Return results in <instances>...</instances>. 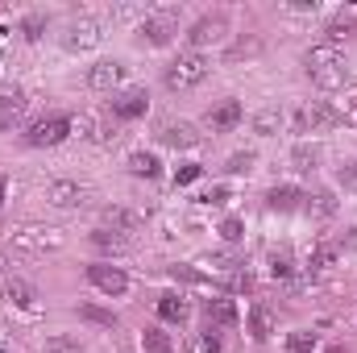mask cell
<instances>
[{"mask_svg":"<svg viewBox=\"0 0 357 353\" xmlns=\"http://www.w3.org/2000/svg\"><path fill=\"white\" fill-rule=\"evenodd\" d=\"M303 67H307L312 84H320V88H328V91L341 88V84L349 80V63H345L341 46H328V42L312 46V50H307V59H303Z\"/></svg>","mask_w":357,"mask_h":353,"instance_id":"1","label":"cell"},{"mask_svg":"<svg viewBox=\"0 0 357 353\" xmlns=\"http://www.w3.org/2000/svg\"><path fill=\"white\" fill-rule=\"evenodd\" d=\"M208 71H212V63L204 59V54H195V50H187V54H178L175 63L167 67V88L171 91H187V88H195V84H204L208 80Z\"/></svg>","mask_w":357,"mask_h":353,"instance_id":"2","label":"cell"},{"mask_svg":"<svg viewBox=\"0 0 357 353\" xmlns=\"http://www.w3.org/2000/svg\"><path fill=\"white\" fill-rule=\"evenodd\" d=\"M229 38V21H225V13H208V17H199L191 29H187V42H191V50L199 54L204 46H220Z\"/></svg>","mask_w":357,"mask_h":353,"instance_id":"3","label":"cell"},{"mask_svg":"<svg viewBox=\"0 0 357 353\" xmlns=\"http://www.w3.org/2000/svg\"><path fill=\"white\" fill-rule=\"evenodd\" d=\"M328 125H337V112H333L328 104H320V100L299 104V108L291 112V129H295V133H316V129H328Z\"/></svg>","mask_w":357,"mask_h":353,"instance_id":"4","label":"cell"},{"mask_svg":"<svg viewBox=\"0 0 357 353\" xmlns=\"http://www.w3.org/2000/svg\"><path fill=\"white\" fill-rule=\"evenodd\" d=\"M71 129H75L71 117H46V121H33V125H29L25 142H29V146H59V142L71 137Z\"/></svg>","mask_w":357,"mask_h":353,"instance_id":"5","label":"cell"},{"mask_svg":"<svg viewBox=\"0 0 357 353\" xmlns=\"http://www.w3.org/2000/svg\"><path fill=\"white\" fill-rule=\"evenodd\" d=\"M137 38H142L146 46H167V42L175 38V13H171V8L150 13V17L137 25Z\"/></svg>","mask_w":357,"mask_h":353,"instance_id":"6","label":"cell"},{"mask_svg":"<svg viewBox=\"0 0 357 353\" xmlns=\"http://www.w3.org/2000/svg\"><path fill=\"white\" fill-rule=\"evenodd\" d=\"M100 38H104V33H100V21H96V17H71L67 29H63V46H67V50H91Z\"/></svg>","mask_w":357,"mask_h":353,"instance_id":"7","label":"cell"},{"mask_svg":"<svg viewBox=\"0 0 357 353\" xmlns=\"http://www.w3.org/2000/svg\"><path fill=\"white\" fill-rule=\"evenodd\" d=\"M13 246H25V250L42 254V250L63 246V233H59V229H42V225H25V229H17V233H13Z\"/></svg>","mask_w":357,"mask_h":353,"instance_id":"8","label":"cell"},{"mask_svg":"<svg viewBox=\"0 0 357 353\" xmlns=\"http://www.w3.org/2000/svg\"><path fill=\"white\" fill-rule=\"evenodd\" d=\"M88 278H91V287H100L104 295H125L129 291V278H125V270L121 266H88Z\"/></svg>","mask_w":357,"mask_h":353,"instance_id":"9","label":"cell"},{"mask_svg":"<svg viewBox=\"0 0 357 353\" xmlns=\"http://www.w3.org/2000/svg\"><path fill=\"white\" fill-rule=\"evenodd\" d=\"M146 108H150L146 88H129V91H121V96H112V117H121V121H133V117H142Z\"/></svg>","mask_w":357,"mask_h":353,"instance_id":"10","label":"cell"},{"mask_svg":"<svg viewBox=\"0 0 357 353\" xmlns=\"http://www.w3.org/2000/svg\"><path fill=\"white\" fill-rule=\"evenodd\" d=\"M46 200H50L54 208H79V204H84V187L71 183V179H54V183L46 187Z\"/></svg>","mask_w":357,"mask_h":353,"instance_id":"11","label":"cell"},{"mask_svg":"<svg viewBox=\"0 0 357 353\" xmlns=\"http://www.w3.org/2000/svg\"><path fill=\"white\" fill-rule=\"evenodd\" d=\"M21 117H25V96L17 88H4L0 91V129L21 125Z\"/></svg>","mask_w":357,"mask_h":353,"instance_id":"12","label":"cell"},{"mask_svg":"<svg viewBox=\"0 0 357 353\" xmlns=\"http://www.w3.org/2000/svg\"><path fill=\"white\" fill-rule=\"evenodd\" d=\"M121 80H125V67H121V63H96L88 71V84L96 91H112Z\"/></svg>","mask_w":357,"mask_h":353,"instance_id":"13","label":"cell"},{"mask_svg":"<svg viewBox=\"0 0 357 353\" xmlns=\"http://www.w3.org/2000/svg\"><path fill=\"white\" fill-rule=\"evenodd\" d=\"M237 125H241V104H237V100H225L220 108H212V112H208V129H216V133L237 129Z\"/></svg>","mask_w":357,"mask_h":353,"instance_id":"14","label":"cell"},{"mask_svg":"<svg viewBox=\"0 0 357 353\" xmlns=\"http://www.w3.org/2000/svg\"><path fill=\"white\" fill-rule=\"evenodd\" d=\"M158 137H162V142H167V146H183V150H187V146H195V142H199V133H195V129H191V125H187V121H167V125H162V129H158Z\"/></svg>","mask_w":357,"mask_h":353,"instance_id":"15","label":"cell"},{"mask_svg":"<svg viewBox=\"0 0 357 353\" xmlns=\"http://www.w3.org/2000/svg\"><path fill=\"white\" fill-rule=\"evenodd\" d=\"M91 246L100 250V254H125L133 241H129V233H112V229H96L91 233Z\"/></svg>","mask_w":357,"mask_h":353,"instance_id":"16","label":"cell"},{"mask_svg":"<svg viewBox=\"0 0 357 353\" xmlns=\"http://www.w3.org/2000/svg\"><path fill=\"white\" fill-rule=\"evenodd\" d=\"M137 225H142L137 212H129V208H104V229H112V233H133Z\"/></svg>","mask_w":357,"mask_h":353,"instance_id":"17","label":"cell"},{"mask_svg":"<svg viewBox=\"0 0 357 353\" xmlns=\"http://www.w3.org/2000/svg\"><path fill=\"white\" fill-rule=\"evenodd\" d=\"M4 299L17 303V308H33V303H38V291H33L25 278H8V283H4Z\"/></svg>","mask_w":357,"mask_h":353,"instance_id":"18","label":"cell"},{"mask_svg":"<svg viewBox=\"0 0 357 353\" xmlns=\"http://www.w3.org/2000/svg\"><path fill=\"white\" fill-rule=\"evenodd\" d=\"M187 312H191V308H187V299L175 295V291L158 299V316H162V320H175V324H178V320H187Z\"/></svg>","mask_w":357,"mask_h":353,"instance_id":"19","label":"cell"},{"mask_svg":"<svg viewBox=\"0 0 357 353\" xmlns=\"http://www.w3.org/2000/svg\"><path fill=\"white\" fill-rule=\"evenodd\" d=\"M250 333H254L258 341H266L270 333H274V312H270V308L254 303V312H250Z\"/></svg>","mask_w":357,"mask_h":353,"instance_id":"20","label":"cell"},{"mask_svg":"<svg viewBox=\"0 0 357 353\" xmlns=\"http://www.w3.org/2000/svg\"><path fill=\"white\" fill-rule=\"evenodd\" d=\"M337 258H341V246L337 241H320L316 250H312V270H328V266H337Z\"/></svg>","mask_w":357,"mask_h":353,"instance_id":"21","label":"cell"},{"mask_svg":"<svg viewBox=\"0 0 357 353\" xmlns=\"http://www.w3.org/2000/svg\"><path fill=\"white\" fill-rule=\"evenodd\" d=\"M266 204L274 208V212H291V208L299 204V191H295V187H270Z\"/></svg>","mask_w":357,"mask_h":353,"instance_id":"22","label":"cell"},{"mask_svg":"<svg viewBox=\"0 0 357 353\" xmlns=\"http://www.w3.org/2000/svg\"><path fill=\"white\" fill-rule=\"evenodd\" d=\"M208 320L212 324H237V303L233 299H212L208 303Z\"/></svg>","mask_w":357,"mask_h":353,"instance_id":"23","label":"cell"},{"mask_svg":"<svg viewBox=\"0 0 357 353\" xmlns=\"http://www.w3.org/2000/svg\"><path fill=\"white\" fill-rule=\"evenodd\" d=\"M287 117L278 112V108H262L258 117H254V133H262V137H270V133H278V125H282Z\"/></svg>","mask_w":357,"mask_h":353,"instance_id":"24","label":"cell"},{"mask_svg":"<svg viewBox=\"0 0 357 353\" xmlns=\"http://www.w3.org/2000/svg\"><path fill=\"white\" fill-rule=\"evenodd\" d=\"M129 171H133V175L154 179V175H158V158H154V154H146V150H137V154H129Z\"/></svg>","mask_w":357,"mask_h":353,"instance_id":"25","label":"cell"},{"mask_svg":"<svg viewBox=\"0 0 357 353\" xmlns=\"http://www.w3.org/2000/svg\"><path fill=\"white\" fill-rule=\"evenodd\" d=\"M291 163H295V171H316L320 150H316V146H295V150H291Z\"/></svg>","mask_w":357,"mask_h":353,"instance_id":"26","label":"cell"},{"mask_svg":"<svg viewBox=\"0 0 357 353\" xmlns=\"http://www.w3.org/2000/svg\"><path fill=\"white\" fill-rule=\"evenodd\" d=\"M291 270H295L291 250H270V274H274V278H291Z\"/></svg>","mask_w":357,"mask_h":353,"instance_id":"27","label":"cell"},{"mask_svg":"<svg viewBox=\"0 0 357 353\" xmlns=\"http://www.w3.org/2000/svg\"><path fill=\"white\" fill-rule=\"evenodd\" d=\"M187 353H220V337L216 333H195L187 341Z\"/></svg>","mask_w":357,"mask_h":353,"instance_id":"28","label":"cell"},{"mask_svg":"<svg viewBox=\"0 0 357 353\" xmlns=\"http://www.w3.org/2000/svg\"><path fill=\"white\" fill-rule=\"evenodd\" d=\"M142 345L150 353H171V337H167L162 329H146V333H142Z\"/></svg>","mask_w":357,"mask_h":353,"instance_id":"29","label":"cell"},{"mask_svg":"<svg viewBox=\"0 0 357 353\" xmlns=\"http://www.w3.org/2000/svg\"><path fill=\"white\" fill-rule=\"evenodd\" d=\"M307 212H316V216H333V212H337V200H333L328 191H316L312 204H307Z\"/></svg>","mask_w":357,"mask_h":353,"instance_id":"30","label":"cell"},{"mask_svg":"<svg viewBox=\"0 0 357 353\" xmlns=\"http://www.w3.org/2000/svg\"><path fill=\"white\" fill-rule=\"evenodd\" d=\"M320 341H316V333H291L287 337V350L291 353H307V350H316Z\"/></svg>","mask_w":357,"mask_h":353,"instance_id":"31","label":"cell"},{"mask_svg":"<svg viewBox=\"0 0 357 353\" xmlns=\"http://www.w3.org/2000/svg\"><path fill=\"white\" fill-rule=\"evenodd\" d=\"M354 33V17H337L333 25H328V46H337L341 38H349Z\"/></svg>","mask_w":357,"mask_h":353,"instance_id":"32","label":"cell"},{"mask_svg":"<svg viewBox=\"0 0 357 353\" xmlns=\"http://www.w3.org/2000/svg\"><path fill=\"white\" fill-rule=\"evenodd\" d=\"M79 316H84V320H91V324H104V329H112V324H116V316H112V312H104V308H79Z\"/></svg>","mask_w":357,"mask_h":353,"instance_id":"33","label":"cell"},{"mask_svg":"<svg viewBox=\"0 0 357 353\" xmlns=\"http://www.w3.org/2000/svg\"><path fill=\"white\" fill-rule=\"evenodd\" d=\"M337 183H341L349 195H357V163H345V167L337 171Z\"/></svg>","mask_w":357,"mask_h":353,"instance_id":"34","label":"cell"},{"mask_svg":"<svg viewBox=\"0 0 357 353\" xmlns=\"http://www.w3.org/2000/svg\"><path fill=\"white\" fill-rule=\"evenodd\" d=\"M46 353H84V350H79V341H71V337H50V341H46Z\"/></svg>","mask_w":357,"mask_h":353,"instance_id":"35","label":"cell"},{"mask_svg":"<svg viewBox=\"0 0 357 353\" xmlns=\"http://www.w3.org/2000/svg\"><path fill=\"white\" fill-rule=\"evenodd\" d=\"M250 167H254V154H250V150H245V154H233V158H229V171H250Z\"/></svg>","mask_w":357,"mask_h":353,"instance_id":"36","label":"cell"},{"mask_svg":"<svg viewBox=\"0 0 357 353\" xmlns=\"http://www.w3.org/2000/svg\"><path fill=\"white\" fill-rule=\"evenodd\" d=\"M199 175H204V171H199L195 163H187V167H183V171H178V175H175V183H178V187H183V183H195V179H199Z\"/></svg>","mask_w":357,"mask_h":353,"instance_id":"37","label":"cell"},{"mask_svg":"<svg viewBox=\"0 0 357 353\" xmlns=\"http://www.w3.org/2000/svg\"><path fill=\"white\" fill-rule=\"evenodd\" d=\"M220 233H225V241H237V237H241V220H225Z\"/></svg>","mask_w":357,"mask_h":353,"instance_id":"38","label":"cell"},{"mask_svg":"<svg viewBox=\"0 0 357 353\" xmlns=\"http://www.w3.org/2000/svg\"><path fill=\"white\" fill-rule=\"evenodd\" d=\"M25 38H42V17H25Z\"/></svg>","mask_w":357,"mask_h":353,"instance_id":"39","label":"cell"},{"mask_svg":"<svg viewBox=\"0 0 357 353\" xmlns=\"http://www.w3.org/2000/svg\"><path fill=\"white\" fill-rule=\"evenodd\" d=\"M0 204H4V175H0Z\"/></svg>","mask_w":357,"mask_h":353,"instance_id":"40","label":"cell"},{"mask_svg":"<svg viewBox=\"0 0 357 353\" xmlns=\"http://www.w3.org/2000/svg\"><path fill=\"white\" fill-rule=\"evenodd\" d=\"M0 353H4V345H0Z\"/></svg>","mask_w":357,"mask_h":353,"instance_id":"41","label":"cell"}]
</instances>
